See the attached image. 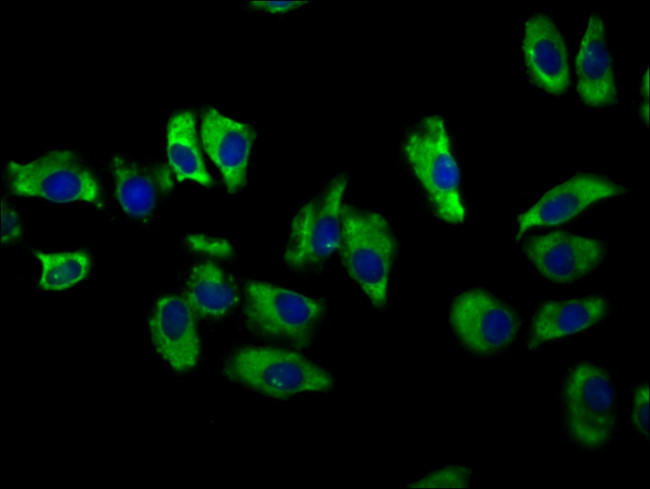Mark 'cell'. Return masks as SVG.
Segmentation results:
<instances>
[{"label": "cell", "mask_w": 650, "mask_h": 489, "mask_svg": "<svg viewBox=\"0 0 650 489\" xmlns=\"http://www.w3.org/2000/svg\"><path fill=\"white\" fill-rule=\"evenodd\" d=\"M341 226L339 249L347 272L373 305L383 307L397 250L389 223L380 213L342 204Z\"/></svg>", "instance_id": "obj_1"}, {"label": "cell", "mask_w": 650, "mask_h": 489, "mask_svg": "<svg viewBox=\"0 0 650 489\" xmlns=\"http://www.w3.org/2000/svg\"><path fill=\"white\" fill-rule=\"evenodd\" d=\"M406 158L424 188L436 215L448 223H461L465 209L460 195V171L450 149L441 116H425L403 145Z\"/></svg>", "instance_id": "obj_2"}, {"label": "cell", "mask_w": 650, "mask_h": 489, "mask_svg": "<svg viewBox=\"0 0 650 489\" xmlns=\"http://www.w3.org/2000/svg\"><path fill=\"white\" fill-rule=\"evenodd\" d=\"M565 429L581 448L596 450L611 440L617 425V395L608 372L589 362L574 365L562 388Z\"/></svg>", "instance_id": "obj_3"}, {"label": "cell", "mask_w": 650, "mask_h": 489, "mask_svg": "<svg viewBox=\"0 0 650 489\" xmlns=\"http://www.w3.org/2000/svg\"><path fill=\"white\" fill-rule=\"evenodd\" d=\"M224 372L231 380L274 398L328 391L334 383L328 372L301 354L269 347L237 350Z\"/></svg>", "instance_id": "obj_4"}, {"label": "cell", "mask_w": 650, "mask_h": 489, "mask_svg": "<svg viewBox=\"0 0 650 489\" xmlns=\"http://www.w3.org/2000/svg\"><path fill=\"white\" fill-rule=\"evenodd\" d=\"M7 183L11 193L17 196L40 197L55 203L103 205L97 177L69 150H52L26 163L10 162Z\"/></svg>", "instance_id": "obj_5"}, {"label": "cell", "mask_w": 650, "mask_h": 489, "mask_svg": "<svg viewBox=\"0 0 650 489\" xmlns=\"http://www.w3.org/2000/svg\"><path fill=\"white\" fill-rule=\"evenodd\" d=\"M324 311L321 302L292 290L257 281L245 286L246 324L263 337L305 347L311 342Z\"/></svg>", "instance_id": "obj_6"}, {"label": "cell", "mask_w": 650, "mask_h": 489, "mask_svg": "<svg viewBox=\"0 0 650 489\" xmlns=\"http://www.w3.org/2000/svg\"><path fill=\"white\" fill-rule=\"evenodd\" d=\"M347 182L344 174L334 177L294 216L284 252V261L290 268H317L339 248L341 206Z\"/></svg>", "instance_id": "obj_7"}, {"label": "cell", "mask_w": 650, "mask_h": 489, "mask_svg": "<svg viewBox=\"0 0 650 489\" xmlns=\"http://www.w3.org/2000/svg\"><path fill=\"white\" fill-rule=\"evenodd\" d=\"M450 323L461 344L480 356L506 350L520 328L515 311L483 289L467 290L453 300Z\"/></svg>", "instance_id": "obj_8"}, {"label": "cell", "mask_w": 650, "mask_h": 489, "mask_svg": "<svg viewBox=\"0 0 650 489\" xmlns=\"http://www.w3.org/2000/svg\"><path fill=\"white\" fill-rule=\"evenodd\" d=\"M524 250L536 270L555 283H571L591 274L606 255L600 241L562 231L532 236Z\"/></svg>", "instance_id": "obj_9"}, {"label": "cell", "mask_w": 650, "mask_h": 489, "mask_svg": "<svg viewBox=\"0 0 650 489\" xmlns=\"http://www.w3.org/2000/svg\"><path fill=\"white\" fill-rule=\"evenodd\" d=\"M626 192L625 187L606 177L591 173L577 174L549 190L518 217L516 239H520L531 227L564 223L591 204Z\"/></svg>", "instance_id": "obj_10"}, {"label": "cell", "mask_w": 650, "mask_h": 489, "mask_svg": "<svg viewBox=\"0 0 650 489\" xmlns=\"http://www.w3.org/2000/svg\"><path fill=\"white\" fill-rule=\"evenodd\" d=\"M256 131L215 108L202 114L201 141L204 150L219 168L227 191L235 193L246 182L247 168Z\"/></svg>", "instance_id": "obj_11"}, {"label": "cell", "mask_w": 650, "mask_h": 489, "mask_svg": "<svg viewBox=\"0 0 650 489\" xmlns=\"http://www.w3.org/2000/svg\"><path fill=\"white\" fill-rule=\"evenodd\" d=\"M522 50L530 78L550 94H562L570 85L568 51L559 28L546 14H535L524 24Z\"/></svg>", "instance_id": "obj_12"}, {"label": "cell", "mask_w": 650, "mask_h": 489, "mask_svg": "<svg viewBox=\"0 0 650 489\" xmlns=\"http://www.w3.org/2000/svg\"><path fill=\"white\" fill-rule=\"evenodd\" d=\"M152 343L158 354L175 370L195 366L200 354L194 312L185 299L168 295L160 298L150 319Z\"/></svg>", "instance_id": "obj_13"}, {"label": "cell", "mask_w": 650, "mask_h": 489, "mask_svg": "<svg viewBox=\"0 0 650 489\" xmlns=\"http://www.w3.org/2000/svg\"><path fill=\"white\" fill-rule=\"evenodd\" d=\"M576 88L584 103L602 107L617 101V87L606 44L603 19L589 17L576 59Z\"/></svg>", "instance_id": "obj_14"}, {"label": "cell", "mask_w": 650, "mask_h": 489, "mask_svg": "<svg viewBox=\"0 0 650 489\" xmlns=\"http://www.w3.org/2000/svg\"><path fill=\"white\" fill-rule=\"evenodd\" d=\"M112 172L121 207L137 219L148 218L173 188L171 170L164 164L141 163L115 156Z\"/></svg>", "instance_id": "obj_15"}, {"label": "cell", "mask_w": 650, "mask_h": 489, "mask_svg": "<svg viewBox=\"0 0 650 489\" xmlns=\"http://www.w3.org/2000/svg\"><path fill=\"white\" fill-rule=\"evenodd\" d=\"M603 296L592 295L542 303L534 313L526 345L533 349L545 342L587 330L608 313Z\"/></svg>", "instance_id": "obj_16"}, {"label": "cell", "mask_w": 650, "mask_h": 489, "mask_svg": "<svg viewBox=\"0 0 650 489\" xmlns=\"http://www.w3.org/2000/svg\"><path fill=\"white\" fill-rule=\"evenodd\" d=\"M167 157L178 181L192 180L211 186L213 180L206 169L196 133L192 111L174 113L167 124Z\"/></svg>", "instance_id": "obj_17"}, {"label": "cell", "mask_w": 650, "mask_h": 489, "mask_svg": "<svg viewBox=\"0 0 650 489\" xmlns=\"http://www.w3.org/2000/svg\"><path fill=\"white\" fill-rule=\"evenodd\" d=\"M185 300L192 311L204 317H220L238 301L237 290L224 271L213 263H201L189 273Z\"/></svg>", "instance_id": "obj_18"}, {"label": "cell", "mask_w": 650, "mask_h": 489, "mask_svg": "<svg viewBox=\"0 0 650 489\" xmlns=\"http://www.w3.org/2000/svg\"><path fill=\"white\" fill-rule=\"evenodd\" d=\"M34 255L41 263L39 286L44 290H64L82 281L88 274L90 257L84 251L46 253L39 250Z\"/></svg>", "instance_id": "obj_19"}, {"label": "cell", "mask_w": 650, "mask_h": 489, "mask_svg": "<svg viewBox=\"0 0 650 489\" xmlns=\"http://www.w3.org/2000/svg\"><path fill=\"white\" fill-rule=\"evenodd\" d=\"M471 470L463 466H451L431 472L411 483L419 488H465L469 486Z\"/></svg>", "instance_id": "obj_20"}, {"label": "cell", "mask_w": 650, "mask_h": 489, "mask_svg": "<svg viewBox=\"0 0 650 489\" xmlns=\"http://www.w3.org/2000/svg\"><path fill=\"white\" fill-rule=\"evenodd\" d=\"M186 243L192 250L214 257L226 258L233 253L230 243L222 238L194 234L187 236Z\"/></svg>", "instance_id": "obj_21"}, {"label": "cell", "mask_w": 650, "mask_h": 489, "mask_svg": "<svg viewBox=\"0 0 650 489\" xmlns=\"http://www.w3.org/2000/svg\"><path fill=\"white\" fill-rule=\"evenodd\" d=\"M648 392V384H642L636 388L633 396L632 423L644 438L648 437Z\"/></svg>", "instance_id": "obj_22"}, {"label": "cell", "mask_w": 650, "mask_h": 489, "mask_svg": "<svg viewBox=\"0 0 650 489\" xmlns=\"http://www.w3.org/2000/svg\"><path fill=\"white\" fill-rule=\"evenodd\" d=\"M308 2L303 0L273 1V0H255L249 1L247 7L263 11L266 13H284L300 8Z\"/></svg>", "instance_id": "obj_23"}, {"label": "cell", "mask_w": 650, "mask_h": 489, "mask_svg": "<svg viewBox=\"0 0 650 489\" xmlns=\"http://www.w3.org/2000/svg\"><path fill=\"white\" fill-rule=\"evenodd\" d=\"M2 243H9L21 234L18 215L8 205L2 204Z\"/></svg>", "instance_id": "obj_24"}]
</instances>
